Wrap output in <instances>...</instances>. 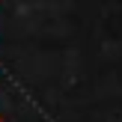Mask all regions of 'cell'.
I'll use <instances>...</instances> for the list:
<instances>
[{"instance_id":"obj_1","label":"cell","mask_w":122,"mask_h":122,"mask_svg":"<svg viewBox=\"0 0 122 122\" xmlns=\"http://www.w3.org/2000/svg\"><path fill=\"white\" fill-rule=\"evenodd\" d=\"M0 122H3V119H0Z\"/></svg>"}]
</instances>
